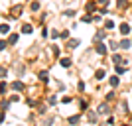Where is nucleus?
<instances>
[{
	"instance_id": "1",
	"label": "nucleus",
	"mask_w": 132,
	"mask_h": 126,
	"mask_svg": "<svg viewBox=\"0 0 132 126\" xmlns=\"http://www.w3.org/2000/svg\"><path fill=\"white\" fill-rule=\"evenodd\" d=\"M95 51H97L99 55H105V53H106V45L103 44V41H97V45H95Z\"/></svg>"
},
{
	"instance_id": "2",
	"label": "nucleus",
	"mask_w": 132,
	"mask_h": 126,
	"mask_svg": "<svg viewBox=\"0 0 132 126\" xmlns=\"http://www.w3.org/2000/svg\"><path fill=\"white\" fill-rule=\"evenodd\" d=\"M85 10L87 12H95L97 10V2H95V0H89L87 4H85Z\"/></svg>"
},
{
	"instance_id": "3",
	"label": "nucleus",
	"mask_w": 132,
	"mask_h": 126,
	"mask_svg": "<svg viewBox=\"0 0 132 126\" xmlns=\"http://www.w3.org/2000/svg\"><path fill=\"white\" fill-rule=\"evenodd\" d=\"M99 114H109L110 112V108H109V104L106 103H103V104H99V110H97Z\"/></svg>"
},
{
	"instance_id": "4",
	"label": "nucleus",
	"mask_w": 132,
	"mask_h": 126,
	"mask_svg": "<svg viewBox=\"0 0 132 126\" xmlns=\"http://www.w3.org/2000/svg\"><path fill=\"white\" fill-rule=\"evenodd\" d=\"M118 32H120V36H128V33H130V26H128V24H120Z\"/></svg>"
},
{
	"instance_id": "5",
	"label": "nucleus",
	"mask_w": 132,
	"mask_h": 126,
	"mask_svg": "<svg viewBox=\"0 0 132 126\" xmlns=\"http://www.w3.org/2000/svg\"><path fill=\"white\" fill-rule=\"evenodd\" d=\"M67 47H69V49H77L79 47V39H69V41H67Z\"/></svg>"
},
{
	"instance_id": "6",
	"label": "nucleus",
	"mask_w": 132,
	"mask_h": 126,
	"mask_svg": "<svg viewBox=\"0 0 132 126\" xmlns=\"http://www.w3.org/2000/svg\"><path fill=\"white\" fill-rule=\"evenodd\" d=\"M110 87H112V89H114V87H118V83H120V77H118V75H114V77H110Z\"/></svg>"
},
{
	"instance_id": "7",
	"label": "nucleus",
	"mask_w": 132,
	"mask_h": 126,
	"mask_svg": "<svg viewBox=\"0 0 132 126\" xmlns=\"http://www.w3.org/2000/svg\"><path fill=\"white\" fill-rule=\"evenodd\" d=\"M59 63H61V67H65V69H67V67H71V59H69V57H61Z\"/></svg>"
},
{
	"instance_id": "8",
	"label": "nucleus",
	"mask_w": 132,
	"mask_h": 126,
	"mask_svg": "<svg viewBox=\"0 0 132 126\" xmlns=\"http://www.w3.org/2000/svg\"><path fill=\"white\" fill-rule=\"evenodd\" d=\"M12 89H14V91H24V83L22 81H14L12 83Z\"/></svg>"
},
{
	"instance_id": "9",
	"label": "nucleus",
	"mask_w": 132,
	"mask_h": 126,
	"mask_svg": "<svg viewBox=\"0 0 132 126\" xmlns=\"http://www.w3.org/2000/svg\"><path fill=\"white\" fill-rule=\"evenodd\" d=\"M39 81H42V83H47V81H50V75H47V71H39Z\"/></svg>"
},
{
	"instance_id": "10",
	"label": "nucleus",
	"mask_w": 132,
	"mask_h": 126,
	"mask_svg": "<svg viewBox=\"0 0 132 126\" xmlns=\"http://www.w3.org/2000/svg\"><path fill=\"white\" fill-rule=\"evenodd\" d=\"M112 63H114V65H120V63H124V59H122L118 53H114L112 55Z\"/></svg>"
},
{
	"instance_id": "11",
	"label": "nucleus",
	"mask_w": 132,
	"mask_h": 126,
	"mask_svg": "<svg viewBox=\"0 0 132 126\" xmlns=\"http://www.w3.org/2000/svg\"><path fill=\"white\" fill-rule=\"evenodd\" d=\"M105 77H106V73L103 71V69H99V71L95 73V79H99V81H103V79H105Z\"/></svg>"
},
{
	"instance_id": "12",
	"label": "nucleus",
	"mask_w": 132,
	"mask_h": 126,
	"mask_svg": "<svg viewBox=\"0 0 132 126\" xmlns=\"http://www.w3.org/2000/svg\"><path fill=\"white\" fill-rule=\"evenodd\" d=\"M0 33H2V36L10 33V26H8V24H2V28H0Z\"/></svg>"
},
{
	"instance_id": "13",
	"label": "nucleus",
	"mask_w": 132,
	"mask_h": 126,
	"mask_svg": "<svg viewBox=\"0 0 132 126\" xmlns=\"http://www.w3.org/2000/svg\"><path fill=\"white\" fill-rule=\"evenodd\" d=\"M122 47V49H128L130 47V39H120V44H118Z\"/></svg>"
},
{
	"instance_id": "14",
	"label": "nucleus",
	"mask_w": 132,
	"mask_h": 126,
	"mask_svg": "<svg viewBox=\"0 0 132 126\" xmlns=\"http://www.w3.org/2000/svg\"><path fill=\"white\" fill-rule=\"evenodd\" d=\"M81 120V114H75V116H69V124H77Z\"/></svg>"
},
{
	"instance_id": "15",
	"label": "nucleus",
	"mask_w": 132,
	"mask_h": 126,
	"mask_svg": "<svg viewBox=\"0 0 132 126\" xmlns=\"http://www.w3.org/2000/svg\"><path fill=\"white\" fill-rule=\"evenodd\" d=\"M34 30H32V26H30V24H24L22 26V33H32Z\"/></svg>"
},
{
	"instance_id": "16",
	"label": "nucleus",
	"mask_w": 132,
	"mask_h": 126,
	"mask_svg": "<svg viewBox=\"0 0 132 126\" xmlns=\"http://www.w3.org/2000/svg\"><path fill=\"white\" fill-rule=\"evenodd\" d=\"M114 71H116V75H124V73H126V67H118V65H116Z\"/></svg>"
},
{
	"instance_id": "17",
	"label": "nucleus",
	"mask_w": 132,
	"mask_h": 126,
	"mask_svg": "<svg viewBox=\"0 0 132 126\" xmlns=\"http://www.w3.org/2000/svg\"><path fill=\"white\" fill-rule=\"evenodd\" d=\"M101 39H105V32H97L95 33V41H101Z\"/></svg>"
},
{
	"instance_id": "18",
	"label": "nucleus",
	"mask_w": 132,
	"mask_h": 126,
	"mask_svg": "<svg viewBox=\"0 0 132 126\" xmlns=\"http://www.w3.org/2000/svg\"><path fill=\"white\" fill-rule=\"evenodd\" d=\"M16 41H18V33H12L10 38H8V44H12V45H14Z\"/></svg>"
},
{
	"instance_id": "19",
	"label": "nucleus",
	"mask_w": 132,
	"mask_h": 126,
	"mask_svg": "<svg viewBox=\"0 0 132 126\" xmlns=\"http://www.w3.org/2000/svg\"><path fill=\"white\" fill-rule=\"evenodd\" d=\"M93 20H95V18H93V16H89V14H87V16H81V22H85V24L93 22Z\"/></svg>"
},
{
	"instance_id": "20",
	"label": "nucleus",
	"mask_w": 132,
	"mask_h": 126,
	"mask_svg": "<svg viewBox=\"0 0 132 126\" xmlns=\"http://www.w3.org/2000/svg\"><path fill=\"white\" fill-rule=\"evenodd\" d=\"M10 103H12V100H8V103H6V100H2V112H6V110L10 108Z\"/></svg>"
},
{
	"instance_id": "21",
	"label": "nucleus",
	"mask_w": 132,
	"mask_h": 126,
	"mask_svg": "<svg viewBox=\"0 0 132 126\" xmlns=\"http://www.w3.org/2000/svg\"><path fill=\"white\" fill-rule=\"evenodd\" d=\"M105 28H106V30H112V28H114V22H112V20H106V22H105Z\"/></svg>"
},
{
	"instance_id": "22",
	"label": "nucleus",
	"mask_w": 132,
	"mask_h": 126,
	"mask_svg": "<svg viewBox=\"0 0 132 126\" xmlns=\"http://www.w3.org/2000/svg\"><path fill=\"white\" fill-rule=\"evenodd\" d=\"M63 16H67V18H73V16H75V10H65V12H63Z\"/></svg>"
},
{
	"instance_id": "23",
	"label": "nucleus",
	"mask_w": 132,
	"mask_h": 126,
	"mask_svg": "<svg viewBox=\"0 0 132 126\" xmlns=\"http://www.w3.org/2000/svg\"><path fill=\"white\" fill-rule=\"evenodd\" d=\"M50 104H51V106L57 104V97H55V95H51V97H50Z\"/></svg>"
},
{
	"instance_id": "24",
	"label": "nucleus",
	"mask_w": 132,
	"mask_h": 126,
	"mask_svg": "<svg viewBox=\"0 0 132 126\" xmlns=\"http://www.w3.org/2000/svg\"><path fill=\"white\" fill-rule=\"evenodd\" d=\"M124 6H126V0H118L116 2V8H124Z\"/></svg>"
},
{
	"instance_id": "25",
	"label": "nucleus",
	"mask_w": 132,
	"mask_h": 126,
	"mask_svg": "<svg viewBox=\"0 0 132 126\" xmlns=\"http://www.w3.org/2000/svg\"><path fill=\"white\" fill-rule=\"evenodd\" d=\"M79 108L85 112V110H87V103H85V100H81V103H79Z\"/></svg>"
},
{
	"instance_id": "26",
	"label": "nucleus",
	"mask_w": 132,
	"mask_h": 126,
	"mask_svg": "<svg viewBox=\"0 0 132 126\" xmlns=\"http://www.w3.org/2000/svg\"><path fill=\"white\" fill-rule=\"evenodd\" d=\"M38 8H39V2H36V0H34V2H32V10L36 12V10H38Z\"/></svg>"
},
{
	"instance_id": "27",
	"label": "nucleus",
	"mask_w": 132,
	"mask_h": 126,
	"mask_svg": "<svg viewBox=\"0 0 132 126\" xmlns=\"http://www.w3.org/2000/svg\"><path fill=\"white\" fill-rule=\"evenodd\" d=\"M50 36H51V38H53V39H55V38H59L61 33H59V32H57V30H53V32H51V33H50Z\"/></svg>"
},
{
	"instance_id": "28",
	"label": "nucleus",
	"mask_w": 132,
	"mask_h": 126,
	"mask_svg": "<svg viewBox=\"0 0 132 126\" xmlns=\"http://www.w3.org/2000/svg\"><path fill=\"white\" fill-rule=\"evenodd\" d=\"M77 89H79V91H81V93H83V91H85V83H83V81H79V85H77Z\"/></svg>"
},
{
	"instance_id": "29",
	"label": "nucleus",
	"mask_w": 132,
	"mask_h": 126,
	"mask_svg": "<svg viewBox=\"0 0 132 126\" xmlns=\"http://www.w3.org/2000/svg\"><path fill=\"white\" fill-rule=\"evenodd\" d=\"M61 38L67 39V38H69V32H67V30H63V32H61Z\"/></svg>"
},
{
	"instance_id": "30",
	"label": "nucleus",
	"mask_w": 132,
	"mask_h": 126,
	"mask_svg": "<svg viewBox=\"0 0 132 126\" xmlns=\"http://www.w3.org/2000/svg\"><path fill=\"white\" fill-rule=\"evenodd\" d=\"M61 103H63V104H67V103H71V97H63V99H61Z\"/></svg>"
},
{
	"instance_id": "31",
	"label": "nucleus",
	"mask_w": 132,
	"mask_h": 126,
	"mask_svg": "<svg viewBox=\"0 0 132 126\" xmlns=\"http://www.w3.org/2000/svg\"><path fill=\"white\" fill-rule=\"evenodd\" d=\"M97 2H99V4H106V2H109V0H97Z\"/></svg>"
}]
</instances>
